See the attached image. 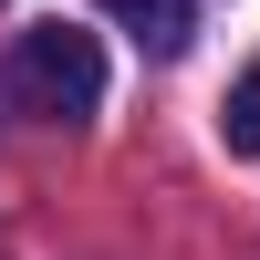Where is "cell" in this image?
Wrapping results in <instances>:
<instances>
[{"label":"cell","instance_id":"1","mask_svg":"<svg viewBox=\"0 0 260 260\" xmlns=\"http://www.w3.org/2000/svg\"><path fill=\"white\" fill-rule=\"evenodd\" d=\"M11 104H31V115L52 125H83L104 104V52L94 31H73V21H42V31L11 42Z\"/></svg>","mask_w":260,"mask_h":260},{"label":"cell","instance_id":"3","mask_svg":"<svg viewBox=\"0 0 260 260\" xmlns=\"http://www.w3.org/2000/svg\"><path fill=\"white\" fill-rule=\"evenodd\" d=\"M219 136H229V156H260V62L229 83V104H219Z\"/></svg>","mask_w":260,"mask_h":260},{"label":"cell","instance_id":"2","mask_svg":"<svg viewBox=\"0 0 260 260\" xmlns=\"http://www.w3.org/2000/svg\"><path fill=\"white\" fill-rule=\"evenodd\" d=\"M104 11H115L146 52H187V31H198V11H187V0H104Z\"/></svg>","mask_w":260,"mask_h":260}]
</instances>
